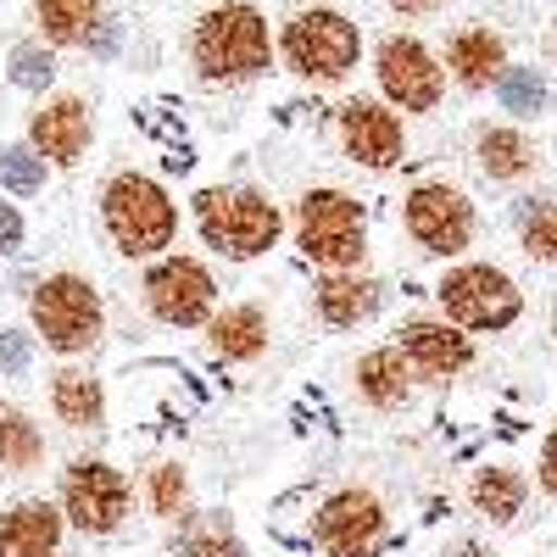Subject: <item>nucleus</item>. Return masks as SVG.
<instances>
[{
  "label": "nucleus",
  "mask_w": 557,
  "mask_h": 557,
  "mask_svg": "<svg viewBox=\"0 0 557 557\" xmlns=\"http://www.w3.org/2000/svg\"><path fill=\"white\" fill-rule=\"evenodd\" d=\"M101 212H107V228H112L117 251H128V257H151V251L173 246V235H178L173 201L139 173H123V178L107 184Z\"/></svg>",
  "instance_id": "nucleus-1"
},
{
  "label": "nucleus",
  "mask_w": 557,
  "mask_h": 557,
  "mask_svg": "<svg viewBox=\"0 0 557 557\" xmlns=\"http://www.w3.org/2000/svg\"><path fill=\"white\" fill-rule=\"evenodd\" d=\"M196 218L207 246H218L223 257H262L278 240V207L257 190H201Z\"/></svg>",
  "instance_id": "nucleus-2"
},
{
  "label": "nucleus",
  "mask_w": 557,
  "mask_h": 557,
  "mask_svg": "<svg viewBox=\"0 0 557 557\" xmlns=\"http://www.w3.org/2000/svg\"><path fill=\"white\" fill-rule=\"evenodd\" d=\"M196 62L207 78H251L268 67V23L251 7H218L196 28Z\"/></svg>",
  "instance_id": "nucleus-3"
},
{
  "label": "nucleus",
  "mask_w": 557,
  "mask_h": 557,
  "mask_svg": "<svg viewBox=\"0 0 557 557\" xmlns=\"http://www.w3.org/2000/svg\"><path fill=\"white\" fill-rule=\"evenodd\" d=\"M34 330L51 351H89L101 341V296L73 273H57L34 290Z\"/></svg>",
  "instance_id": "nucleus-4"
},
{
  "label": "nucleus",
  "mask_w": 557,
  "mask_h": 557,
  "mask_svg": "<svg viewBox=\"0 0 557 557\" xmlns=\"http://www.w3.org/2000/svg\"><path fill=\"white\" fill-rule=\"evenodd\" d=\"M301 251L323 268H357L362 262V207L341 190H312L296 212Z\"/></svg>",
  "instance_id": "nucleus-5"
},
{
  "label": "nucleus",
  "mask_w": 557,
  "mask_h": 557,
  "mask_svg": "<svg viewBox=\"0 0 557 557\" xmlns=\"http://www.w3.org/2000/svg\"><path fill=\"white\" fill-rule=\"evenodd\" d=\"M441 307H446V318L462 323V330H507V323L519 318V290H513V278H507L502 268L474 262V268L446 273Z\"/></svg>",
  "instance_id": "nucleus-6"
},
{
  "label": "nucleus",
  "mask_w": 557,
  "mask_h": 557,
  "mask_svg": "<svg viewBox=\"0 0 557 557\" xmlns=\"http://www.w3.org/2000/svg\"><path fill=\"white\" fill-rule=\"evenodd\" d=\"M357 28L341 12H301L285 28V57L307 78H341L357 67Z\"/></svg>",
  "instance_id": "nucleus-7"
},
{
  "label": "nucleus",
  "mask_w": 557,
  "mask_h": 557,
  "mask_svg": "<svg viewBox=\"0 0 557 557\" xmlns=\"http://www.w3.org/2000/svg\"><path fill=\"white\" fill-rule=\"evenodd\" d=\"M62 507H67V519L89 535H112L128 513V485L117 469H107V462H73L67 480H62Z\"/></svg>",
  "instance_id": "nucleus-8"
},
{
  "label": "nucleus",
  "mask_w": 557,
  "mask_h": 557,
  "mask_svg": "<svg viewBox=\"0 0 557 557\" xmlns=\"http://www.w3.org/2000/svg\"><path fill=\"white\" fill-rule=\"evenodd\" d=\"M385 535V513L368 491H341L323 502V513L312 519V541L330 557H374Z\"/></svg>",
  "instance_id": "nucleus-9"
},
{
  "label": "nucleus",
  "mask_w": 557,
  "mask_h": 557,
  "mask_svg": "<svg viewBox=\"0 0 557 557\" xmlns=\"http://www.w3.org/2000/svg\"><path fill=\"white\" fill-rule=\"evenodd\" d=\"M212 273L190 257H168L146 273V301L162 323H178V330H190V323H201L212 312Z\"/></svg>",
  "instance_id": "nucleus-10"
},
{
  "label": "nucleus",
  "mask_w": 557,
  "mask_h": 557,
  "mask_svg": "<svg viewBox=\"0 0 557 557\" xmlns=\"http://www.w3.org/2000/svg\"><path fill=\"white\" fill-rule=\"evenodd\" d=\"M407 228H412V240L424 251L451 257V251L469 246L474 212H469V201H462L457 190H446V184H418V190L407 196Z\"/></svg>",
  "instance_id": "nucleus-11"
},
{
  "label": "nucleus",
  "mask_w": 557,
  "mask_h": 557,
  "mask_svg": "<svg viewBox=\"0 0 557 557\" xmlns=\"http://www.w3.org/2000/svg\"><path fill=\"white\" fill-rule=\"evenodd\" d=\"M380 84H385V96L401 112H430L441 101V67H435V57L418 39H385Z\"/></svg>",
  "instance_id": "nucleus-12"
},
{
  "label": "nucleus",
  "mask_w": 557,
  "mask_h": 557,
  "mask_svg": "<svg viewBox=\"0 0 557 557\" xmlns=\"http://www.w3.org/2000/svg\"><path fill=\"white\" fill-rule=\"evenodd\" d=\"M341 134H346V151L362 162V168H391L401 162V123L396 112L374 107V101H351L341 112Z\"/></svg>",
  "instance_id": "nucleus-13"
},
{
  "label": "nucleus",
  "mask_w": 557,
  "mask_h": 557,
  "mask_svg": "<svg viewBox=\"0 0 557 557\" xmlns=\"http://www.w3.org/2000/svg\"><path fill=\"white\" fill-rule=\"evenodd\" d=\"M84 146H89V107L84 101L62 96V101H51V107L34 117V151L39 157L73 168L84 157Z\"/></svg>",
  "instance_id": "nucleus-14"
},
{
  "label": "nucleus",
  "mask_w": 557,
  "mask_h": 557,
  "mask_svg": "<svg viewBox=\"0 0 557 557\" xmlns=\"http://www.w3.org/2000/svg\"><path fill=\"white\" fill-rule=\"evenodd\" d=\"M62 541V513L51 502H23L0 513V557H51Z\"/></svg>",
  "instance_id": "nucleus-15"
},
{
  "label": "nucleus",
  "mask_w": 557,
  "mask_h": 557,
  "mask_svg": "<svg viewBox=\"0 0 557 557\" xmlns=\"http://www.w3.org/2000/svg\"><path fill=\"white\" fill-rule=\"evenodd\" d=\"M401 351L424 368V374H457V368L469 362V341L457 330H446V323H424V318L401 330Z\"/></svg>",
  "instance_id": "nucleus-16"
},
{
  "label": "nucleus",
  "mask_w": 557,
  "mask_h": 557,
  "mask_svg": "<svg viewBox=\"0 0 557 557\" xmlns=\"http://www.w3.org/2000/svg\"><path fill=\"white\" fill-rule=\"evenodd\" d=\"M451 73L469 89H485L491 78H502V39L491 28H462L451 39Z\"/></svg>",
  "instance_id": "nucleus-17"
},
{
  "label": "nucleus",
  "mask_w": 557,
  "mask_h": 557,
  "mask_svg": "<svg viewBox=\"0 0 557 557\" xmlns=\"http://www.w3.org/2000/svg\"><path fill=\"white\" fill-rule=\"evenodd\" d=\"M374 307H380V285H368V278L330 273V278L318 285V312L330 318L335 330H351V323H362Z\"/></svg>",
  "instance_id": "nucleus-18"
},
{
  "label": "nucleus",
  "mask_w": 557,
  "mask_h": 557,
  "mask_svg": "<svg viewBox=\"0 0 557 557\" xmlns=\"http://www.w3.org/2000/svg\"><path fill=\"white\" fill-rule=\"evenodd\" d=\"M262 346H268V323H262L257 307H223V312L212 318V351H218V357L246 362V357H257Z\"/></svg>",
  "instance_id": "nucleus-19"
},
{
  "label": "nucleus",
  "mask_w": 557,
  "mask_h": 557,
  "mask_svg": "<svg viewBox=\"0 0 557 557\" xmlns=\"http://www.w3.org/2000/svg\"><path fill=\"white\" fill-rule=\"evenodd\" d=\"M357 385H362V396L374 401V407H401V401H407V391H412L401 351H396V346L368 351V357L357 362Z\"/></svg>",
  "instance_id": "nucleus-20"
},
{
  "label": "nucleus",
  "mask_w": 557,
  "mask_h": 557,
  "mask_svg": "<svg viewBox=\"0 0 557 557\" xmlns=\"http://www.w3.org/2000/svg\"><path fill=\"white\" fill-rule=\"evenodd\" d=\"M39 28L57 45H84L101 28V0H39Z\"/></svg>",
  "instance_id": "nucleus-21"
},
{
  "label": "nucleus",
  "mask_w": 557,
  "mask_h": 557,
  "mask_svg": "<svg viewBox=\"0 0 557 557\" xmlns=\"http://www.w3.org/2000/svg\"><path fill=\"white\" fill-rule=\"evenodd\" d=\"M51 407H57L62 424H73V430L101 424V385L89 374H78V368H62L57 385H51Z\"/></svg>",
  "instance_id": "nucleus-22"
},
{
  "label": "nucleus",
  "mask_w": 557,
  "mask_h": 557,
  "mask_svg": "<svg viewBox=\"0 0 557 557\" xmlns=\"http://www.w3.org/2000/svg\"><path fill=\"white\" fill-rule=\"evenodd\" d=\"M469 496H474V507H480L485 519L507 524V519L524 507V480H519L513 469H480L474 485H469Z\"/></svg>",
  "instance_id": "nucleus-23"
},
{
  "label": "nucleus",
  "mask_w": 557,
  "mask_h": 557,
  "mask_svg": "<svg viewBox=\"0 0 557 557\" xmlns=\"http://www.w3.org/2000/svg\"><path fill=\"white\" fill-rule=\"evenodd\" d=\"M39 457H45V435L28 424L23 412L0 407V469H7V474H28Z\"/></svg>",
  "instance_id": "nucleus-24"
},
{
  "label": "nucleus",
  "mask_w": 557,
  "mask_h": 557,
  "mask_svg": "<svg viewBox=\"0 0 557 557\" xmlns=\"http://www.w3.org/2000/svg\"><path fill=\"white\" fill-rule=\"evenodd\" d=\"M530 162H535V157H530V146H524V134H513V128H485V134H480V168H485L491 178H519Z\"/></svg>",
  "instance_id": "nucleus-25"
},
{
  "label": "nucleus",
  "mask_w": 557,
  "mask_h": 557,
  "mask_svg": "<svg viewBox=\"0 0 557 557\" xmlns=\"http://www.w3.org/2000/svg\"><path fill=\"white\" fill-rule=\"evenodd\" d=\"M496 96H502V107H507V112L530 117V112H541V101H546V78H541L535 67H502Z\"/></svg>",
  "instance_id": "nucleus-26"
},
{
  "label": "nucleus",
  "mask_w": 557,
  "mask_h": 557,
  "mask_svg": "<svg viewBox=\"0 0 557 557\" xmlns=\"http://www.w3.org/2000/svg\"><path fill=\"white\" fill-rule=\"evenodd\" d=\"M0 184H7L12 196H34L39 184H45V157L12 146V151H0Z\"/></svg>",
  "instance_id": "nucleus-27"
},
{
  "label": "nucleus",
  "mask_w": 557,
  "mask_h": 557,
  "mask_svg": "<svg viewBox=\"0 0 557 557\" xmlns=\"http://www.w3.org/2000/svg\"><path fill=\"white\" fill-rule=\"evenodd\" d=\"M184 557H240V541L228 535L223 519H207L190 541H184Z\"/></svg>",
  "instance_id": "nucleus-28"
},
{
  "label": "nucleus",
  "mask_w": 557,
  "mask_h": 557,
  "mask_svg": "<svg viewBox=\"0 0 557 557\" xmlns=\"http://www.w3.org/2000/svg\"><path fill=\"white\" fill-rule=\"evenodd\" d=\"M12 78H17L23 89H45V84L57 78L51 51H39V45H23V51H12Z\"/></svg>",
  "instance_id": "nucleus-29"
},
{
  "label": "nucleus",
  "mask_w": 557,
  "mask_h": 557,
  "mask_svg": "<svg viewBox=\"0 0 557 557\" xmlns=\"http://www.w3.org/2000/svg\"><path fill=\"white\" fill-rule=\"evenodd\" d=\"M524 251L541 257V262H557V212L552 207H535L530 223H524Z\"/></svg>",
  "instance_id": "nucleus-30"
},
{
  "label": "nucleus",
  "mask_w": 557,
  "mask_h": 557,
  "mask_svg": "<svg viewBox=\"0 0 557 557\" xmlns=\"http://www.w3.org/2000/svg\"><path fill=\"white\" fill-rule=\"evenodd\" d=\"M151 507L162 519H173L184 507V469H173V462H162V469H151Z\"/></svg>",
  "instance_id": "nucleus-31"
},
{
  "label": "nucleus",
  "mask_w": 557,
  "mask_h": 557,
  "mask_svg": "<svg viewBox=\"0 0 557 557\" xmlns=\"http://www.w3.org/2000/svg\"><path fill=\"white\" fill-rule=\"evenodd\" d=\"M17 246H23V218L12 201H0V257H12Z\"/></svg>",
  "instance_id": "nucleus-32"
},
{
  "label": "nucleus",
  "mask_w": 557,
  "mask_h": 557,
  "mask_svg": "<svg viewBox=\"0 0 557 557\" xmlns=\"http://www.w3.org/2000/svg\"><path fill=\"white\" fill-rule=\"evenodd\" d=\"M0 368H7V374H23L28 368V341L23 335H0Z\"/></svg>",
  "instance_id": "nucleus-33"
},
{
  "label": "nucleus",
  "mask_w": 557,
  "mask_h": 557,
  "mask_svg": "<svg viewBox=\"0 0 557 557\" xmlns=\"http://www.w3.org/2000/svg\"><path fill=\"white\" fill-rule=\"evenodd\" d=\"M541 485L557 496V435L546 441V451H541Z\"/></svg>",
  "instance_id": "nucleus-34"
},
{
  "label": "nucleus",
  "mask_w": 557,
  "mask_h": 557,
  "mask_svg": "<svg viewBox=\"0 0 557 557\" xmlns=\"http://www.w3.org/2000/svg\"><path fill=\"white\" fill-rule=\"evenodd\" d=\"M84 45H89V51H101V57H107V51H112V45H117V23H101V28H96V34H89Z\"/></svg>",
  "instance_id": "nucleus-35"
},
{
  "label": "nucleus",
  "mask_w": 557,
  "mask_h": 557,
  "mask_svg": "<svg viewBox=\"0 0 557 557\" xmlns=\"http://www.w3.org/2000/svg\"><path fill=\"white\" fill-rule=\"evenodd\" d=\"M391 7H396V12H407V17H424V12H435V7H441V0H391Z\"/></svg>",
  "instance_id": "nucleus-36"
},
{
  "label": "nucleus",
  "mask_w": 557,
  "mask_h": 557,
  "mask_svg": "<svg viewBox=\"0 0 557 557\" xmlns=\"http://www.w3.org/2000/svg\"><path fill=\"white\" fill-rule=\"evenodd\" d=\"M451 557H485V552H480V546H457Z\"/></svg>",
  "instance_id": "nucleus-37"
}]
</instances>
